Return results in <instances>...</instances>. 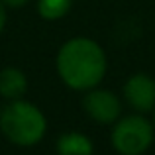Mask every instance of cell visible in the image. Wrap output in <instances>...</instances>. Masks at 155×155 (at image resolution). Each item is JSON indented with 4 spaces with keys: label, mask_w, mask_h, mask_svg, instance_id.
Wrapping results in <instances>:
<instances>
[{
    "label": "cell",
    "mask_w": 155,
    "mask_h": 155,
    "mask_svg": "<svg viewBox=\"0 0 155 155\" xmlns=\"http://www.w3.org/2000/svg\"><path fill=\"white\" fill-rule=\"evenodd\" d=\"M59 79L73 91H91L106 75V53L91 38H71L59 47L55 59Z\"/></svg>",
    "instance_id": "obj_1"
},
{
    "label": "cell",
    "mask_w": 155,
    "mask_h": 155,
    "mask_svg": "<svg viewBox=\"0 0 155 155\" xmlns=\"http://www.w3.org/2000/svg\"><path fill=\"white\" fill-rule=\"evenodd\" d=\"M0 132L10 143L31 147L45 137V114L34 102L24 98L8 100V104L0 110Z\"/></svg>",
    "instance_id": "obj_2"
},
{
    "label": "cell",
    "mask_w": 155,
    "mask_h": 155,
    "mask_svg": "<svg viewBox=\"0 0 155 155\" xmlns=\"http://www.w3.org/2000/svg\"><path fill=\"white\" fill-rule=\"evenodd\" d=\"M112 147L120 155H141L153 143V126L143 116L118 118L112 128Z\"/></svg>",
    "instance_id": "obj_3"
},
{
    "label": "cell",
    "mask_w": 155,
    "mask_h": 155,
    "mask_svg": "<svg viewBox=\"0 0 155 155\" xmlns=\"http://www.w3.org/2000/svg\"><path fill=\"white\" fill-rule=\"evenodd\" d=\"M83 108L88 114V118L96 122V124H114L122 114V102L112 91L106 88H91L87 91L83 98Z\"/></svg>",
    "instance_id": "obj_4"
},
{
    "label": "cell",
    "mask_w": 155,
    "mask_h": 155,
    "mask_svg": "<svg viewBox=\"0 0 155 155\" xmlns=\"http://www.w3.org/2000/svg\"><path fill=\"white\" fill-rule=\"evenodd\" d=\"M124 98L136 112H149L155 108V81L145 73L132 75L124 84Z\"/></svg>",
    "instance_id": "obj_5"
},
{
    "label": "cell",
    "mask_w": 155,
    "mask_h": 155,
    "mask_svg": "<svg viewBox=\"0 0 155 155\" xmlns=\"http://www.w3.org/2000/svg\"><path fill=\"white\" fill-rule=\"evenodd\" d=\"M55 149H57V155H92L94 143L87 134L65 132L57 137Z\"/></svg>",
    "instance_id": "obj_6"
},
{
    "label": "cell",
    "mask_w": 155,
    "mask_h": 155,
    "mask_svg": "<svg viewBox=\"0 0 155 155\" xmlns=\"http://www.w3.org/2000/svg\"><path fill=\"white\" fill-rule=\"evenodd\" d=\"M28 91V79L18 67H6L0 71V96L6 100L22 98Z\"/></svg>",
    "instance_id": "obj_7"
},
{
    "label": "cell",
    "mask_w": 155,
    "mask_h": 155,
    "mask_svg": "<svg viewBox=\"0 0 155 155\" xmlns=\"http://www.w3.org/2000/svg\"><path fill=\"white\" fill-rule=\"evenodd\" d=\"M73 0H38V12L43 20H61L63 16H67V12L71 10Z\"/></svg>",
    "instance_id": "obj_8"
},
{
    "label": "cell",
    "mask_w": 155,
    "mask_h": 155,
    "mask_svg": "<svg viewBox=\"0 0 155 155\" xmlns=\"http://www.w3.org/2000/svg\"><path fill=\"white\" fill-rule=\"evenodd\" d=\"M4 26H6V8H4V2L0 0V34H2Z\"/></svg>",
    "instance_id": "obj_9"
},
{
    "label": "cell",
    "mask_w": 155,
    "mask_h": 155,
    "mask_svg": "<svg viewBox=\"0 0 155 155\" xmlns=\"http://www.w3.org/2000/svg\"><path fill=\"white\" fill-rule=\"evenodd\" d=\"M6 6H12V8H20V6H24V4L28 2V0H2Z\"/></svg>",
    "instance_id": "obj_10"
},
{
    "label": "cell",
    "mask_w": 155,
    "mask_h": 155,
    "mask_svg": "<svg viewBox=\"0 0 155 155\" xmlns=\"http://www.w3.org/2000/svg\"><path fill=\"white\" fill-rule=\"evenodd\" d=\"M153 122H155V116H153Z\"/></svg>",
    "instance_id": "obj_11"
}]
</instances>
